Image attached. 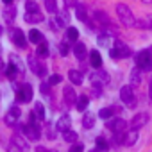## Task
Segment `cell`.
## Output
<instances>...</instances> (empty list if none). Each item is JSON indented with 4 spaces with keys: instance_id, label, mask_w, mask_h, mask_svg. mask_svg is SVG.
Here are the masks:
<instances>
[{
    "instance_id": "cell-10",
    "label": "cell",
    "mask_w": 152,
    "mask_h": 152,
    "mask_svg": "<svg viewBox=\"0 0 152 152\" xmlns=\"http://www.w3.org/2000/svg\"><path fill=\"white\" fill-rule=\"evenodd\" d=\"M20 115H22L20 107H18V106H13V107L9 109V113L6 115V118H4V120H6V124H7V125H13V124L20 118Z\"/></svg>"
},
{
    "instance_id": "cell-32",
    "label": "cell",
    "mask_w": 152,
    "mask_h": 152,
    "mask_svg": "<svg viewBox=\"0 0 152 152\" xmlns=\"http://www.w3.org/2000/svg\"><path fill=\"white\" fill-rule=\"evenodd\" d=\"M45 7L48 13H57V0H45Z\"/></svg>"
},
{
    "instance_id": "cell-12",
    "label": "cell",
    "mask_w": 152,
    "mask_h": 152,
    "mask_svg": "<svg viewBox=\"0 0 152 152\" xmlns=\"http://www.w3.org/2000/svg\"><path fill=\"white\" fill-rule=\"evenodd\" d=\"M107 125H109V129H111V131H115V132H124V131L127 129V124H125L122 118H116V120L109 122Z\"/></svg>"
},
{
    "instance_id": "cell-41",
    "label": "cell",
    "mask_w": 152,
    "mask_h": 152,
    "mask_svg": "<svg viewBox=\"0 0 152 152\" xmlns=\"http://www.w3.org/2000/svg\"><path fill=\"white\" fill-rule=\"evenodd\" d=\"M84 150V147L81 145V143H77V145H73L72 148H70V152H83Z\"/></svg>"
},
{
    "instance_id": "cell-45",
    "label": "cell",
    "mask_w": 152,
    "mask_h": 152,
    "mask_svg": "<svg viewBox=\"0 0 152 152\" xmlns=\"http://www.w3.org/2000/svg\"><path fill=\"white\" fill-rule=\"evenodd\" d=\"M4 2H6V4H11V2H15V0H4Z\"/></svg>"
},
{
    "instance_id": "cell-40",
    "label": "cell",
    "mask_w": 152,
    "mask_h": 152,
    "mask_svg": "<svg viewBox=\"0 0 152 152\" xmlns=\"http://www.w3.org/2000/svg\"><path fill=\"white\" fill-rule=\"evenodd\" d=\"M16 72H18V70H16V66H15V64L7 68V75H9L11 79H15V77H16Z\"/></svg>"
},
{
    "instance_id": "cell-28",
    "label": "cell",
    "mask_w": 152,
    "mask_h": 152,
    "mask_svg": "<svg viewBox=\"0 0 152 152\" xmlns=\"http://www.w3.org/2000/svg\"><path fill=\"white\" fill-rule=\"evenodd\" d=\"M136 140H138V132H136V129H131V132L125 136L124 143H125V145H134V143H136Z\"/></svg>"
},
{
    "instance_id": "cell-27",
    "label": "cell",
    "mask_w": 152,
    "mask_h": 152,
    "mask_svg": "<svg viewBox=\"0 0 152 152\" xmlns=\"http://www.w3.org/2000/svg\"><path fill=\"white\" fill-rule=\"evenodd\" d=\"M75 16H77L81 22H86L88 20V11L84 6H77V9H75Z\"/></svg>"
},
{
    "instance_id": "cell-20",
    "label": "cell",
    "mask_w": 152,
    "mask_h": 152,
    "mask_svg": "<svg viewBox=\"0 0 152 152\" xmlns=\"http://www.w3.org/2000/svg\"><path fill=\"white\" fill-rule=\"evenodd\" d=\"M56 129L57 131H66V129H70V118L64 115V116H61L59 120H57V124H56Z\"/></svg>"
},
{
    "instance_id": "cell-39",
    "label": "cell",
    "mask_w": 152,
    "mask_h": 152,
    "mask_svg": "<svg viewBox=\"0 0 152 152\" xmlns=\"http://www.w3.org/2000/svg\"><path fill=\"white\" fill-rule=\"evenodd\" d=\"M64 6H66V9H70V7H77L79 2H77V0H64Z\"/></svg>"
},
{
    "instance_id": "cell-33",
    "label": "cell",
    "mask_w": 152,
    "mask_h": 152,
    "mask_svg": "<svg viewBox=\"0 0 152 152\" xmlns=\"http://www.w3.org/2000/svg\"><path fill=\"white\" fill-rule=\"evenodd\" d=\"M97 41H99L100 47H109V45H111V38H109V34H100Z\"/></svg>"
},
{
    "instance_id": "cell-8",
    "label": "cell",
    "mask_w": 152,
    "mask_h": 152,
    "mask_svg": "<svg viewBox=\"0 0 152 152\" xmlns=\"http://www.w3.org/2000/svg\"><path fill=\"white\" fill-rule=\"evenodd\" d=\"M29 68H31L36 75H39V77H45V75H47L45 66H41V64H39V61H38L36 57H29Z\"/></svg>"
},
{
    "instance_id": "cell-22",
    "label": "cell",
    "mask_w": 152,
    "mask_h": 152,
    "mask_svg": "<svg viewBox=\"0 0 152 152\" xmlns=\"http://www.w3.org/2000/svg\"><path fill=\"white\" fill-rule=\"evenodd\" d=\"M15 18H16V9L15 7H6L4 9V20L7 23H11V22H15Z\"/></svg>"
},
{
    "instance_id": "cell-30",
    "label": "cell",
    "mask_w": 152,
    "mask_h": 152,
    "mask_svg": "<svg viewBox=\"0 0 152 152\" xmlns=\"http://www.w3.org/2000/svg\"><path fill=\"white\" fill-rule=\"evenodd\" d=\"M56 124H47L45 125V134H47V138L48 140H54V136H56Z\"/></svg>"
},
{
    "instance_id": "cell-1",
    "label": "cell",
    "mask_w": 152,
    "mask_h": 152,
    "mask_svg": "<svg viewBox=\"0 0 152 152\" xmlns=\"http://www.w3.org/2000/svg\"><path fill=\"white\" fill-rule=\"evenodd\" d=\"M116 15H118L120 22H122L125 27H134V25H136V18H134L132 11L129 9V6H125V4H116Z\"/></svg>"
},
{
    "instance_id": "cell-42",
    "label": "cell",
    "mask_w": 152,
    "mask_h": 152,
    "mask_svg": "<svg viewBox=\"0 0 152 152\" xmlns=\"http://www.w3.org/2000/svg\"><path fill=\"white\" fill-rule=\"evenodd\" d=\"M102 95V88L100 86H93V97H100Z\"/></svg>"
},
{
    "instance_id": "cell-26",
    "label": "cell",
    "mask_w": 152,
    "mask_h": 152,
    "mask_svg": "<svg viewBox=\"0 0 152 152\" xmlns=\"http://www.w3.org/2000/svg\"><path fill=\"white\" fill-rule=\"evenodd\" d=\"M41 39H43V36H41V32H39L38 29L29 31V41H32V43H41Z\"/></svg>"
},
{
    "instance_id": "cell-37",
    "label": "cell",
    "mask_w": 152,
    "mask_h": 152,
    "mask_svg": "<svg viewBox=\"0 0 152 152\" xmlns=\"http://www.w3.org/2000/svg\"><path fill=\"white\" fill-rule=\"evenodd\" d=\"M97 147H99L100 150H107V141H106V138L99 136V138H97Z\"/></svg>"
},
{
    "instance_id": "cell-38",
    "label": "cell",
    "mask_w": 152,
    "mask_h": 152,
    "mask_svg": "<svg viewBox=\"0 0 152 152\" xmlns=\"http://www.w3.org/2000/svg\"><path fill=\"white\" fill-rule=\"evenodd\" d=\"M39 91H41L43 95H50V84H48V81L41 83V86H39Z\"/></svg>"
},
{
    "instance_id": "cell-25",
    "label": "cell",
    "mask_w": 152,
    "mask_h": 152,
    "mask_svg": "<svg viewBox=\"0 0 152 152\" xmlns=\"http://www.w3.org/2000/svg\"><path fill=\"white\" fill-rule=\"evenodd\" d=\"M93 125H95V116H93L91 113H86L84 118H83V127H84V129H91Z\"/></svg>"
},
{
    "instance_id": "cell-24",
    "label": "cell",
    "mask_w": 152,
    "mask_h": 152,
    "mask_svg": "<svg viewBox=\"0 0 152 152\" xmlns=\"http://www.w3.org/2000/svg\"><path fill=\"white\" fill-rule=\"evenodd\" d=\"M77 38H79V31L75 29V27H68L66 29V41H77Z\"/></svg>"
},
{
    "instance_id": "cell-3",
    "label": "cell",
    "mask_w": 152,
    "mask_h": 152,
    "mask_svg": "<svg viewBox=\"0 0 152 152\" xmlns=\"http://www.w3.org/2000/svg\"><path fill=\"white\" fill-rule=\"evenodd\" d=\"M136 66L140 70H150L152 68V54H150V50H141L136 56Z\"/></svg>"
},
{
    "instance_id": "cell-35",
    "label": "cell",
    "mask_w": 152,
    "mask_h": 152,
    "mask_svg": "<svg viewBox=\"0 0 152 152\" xmlns=\"http://www.w3.org/2000/svg\"><path fill=\"white\" fill-rule=\"evenodd\" d=\"M63 79H61V75L59 73H54V75H50V77H48V84L50 86H56V84H59Z\"/></svg>"
},
{
    "instance_id": "cell-11",
    "label": "cell",
    "mask_w": 152,
    "mask_h": 152,
    "mask_svg": "<svg viewBox=\"0 0 152 152\" xmlns=\"http://www.w3.org/2000/svg\"><path fill=\"white\" fill-rule=\"evenodd\" d=\"M11 36H13V43H15V45H18L20 48H23V47L27 45V41H25V34H23V31H22V29H15Z\"/></svg>"
},
{
    "instance_id": "cell-15",
    "label": "cell",
    "mask_w": 152,
    "mask_h": 152,
    "mask_svg": "<svg viewBox=\"0 0 152 152\" xmlns=\"http://www.w3.org/2000/svg\"><path fill=\"white\" fill-rule=\"evenodd\" d=\"M88 104H90V99H88V95H81V97H77L75 107H77V111L84 113V111H86V107H88Z\"/></svg>"
},
{
    "instance_id": "cell-43",
    "label": "cell",
    "mask_w": 152,
    "mask_h": 152,
    "mask_svg": "<svg viewBox=\"0 0 152 152\" xmlns=\"http://www.w3.org/2000/svg\"><path fill=\"white\" fill-rule=\"evenodd\" d=\"M36 152H50V150H47L45 147H38V148H36Z\"/></svg>"
},
{
    "instance_id": "cell-29",
    "label": "cell",
    "mask_w": 152,
    "mask_h": 152,
    "mask_svg": "<svg viewBox=\"0 0 152 152\" xmlns=\"http://www.w3.org/2000/svg\"><path fill=\"white\" fill-rule=\"evenodd\" d=\"M131 83H132L134 86H138V84L141 83V73H140V68H134V70L131 72Z\"/></svg>"
},
{
    "instance_id": "cell-5",
    "label": "cell",
    "mask_w": 152,
    "mask_h": 152,
    "mask_svg": "<svg viewBox=\"0 0 152 152\" xmlns=\"http://www.w3.org/2000/svg\"><path fill=\"white\" fill-rule=\"evenodd\" d=\"M120 99H122L124 104L132 106V104H134V91H132V86H122V90H120Z\"/></svg>"
},
{
    "instance_id": "cell-23",
    "label": "cell",
    "mask_w": 152,
    "mask_h": 152,
    "mask_svg": "<svg viewBox=\"0 0 152 152\" xmlns=\"http://www.w3.org/2000/svg\"><path fill=\"white\" fill-rule=\"evenodd\" d=\"M93 16H95V22H97V23H100V25H104V27H106V25H109V18H107V15H106V13L97 11Z\"/></svg>"
},
{
    "instance_id": "cell-36",
    "label": "cell",
    "mask_w": 152,
    "mask_h": 152,
    "mask_svg": "<svg viewBox=\"0 0 152 152\" xmlns=\"http://www.w3.org/2000/svg\"><path fill=\"white\" fill-rule=\"evenodd\" d=\"M68 52H70V47H68V43H66V41L59 43V54H61V56H68Z\"/></svg>"
},
{
    "instance_id": "cell-18",
    "label": "cell",
    "mask_w": 152,
    "mask_h": 152,
    "mask_svg": "<svg viewBox=\"0 0 152 152\" xmlns=\"http://www.w3.org/2000/svg\"><path fill=\"white\" fill-rule=\"evenodd\" d=\"M32 115H34L36 120H43V118H45V107H43L41 102H36V104H34V111H32Z\"/></svg>"
},
{
    "instance_id": "cell-31",
    "label": "cell",
    "mask_w": 152,
    "mask_h": 152,
    "mask_svg": "<svg viewBox=\"0 0 152 152\" xmlns=\"http://www.w3.org/2000/svg\"><path fill=\"white\" fill-rule=\"evenodd\" d=\"M36 52H38L39 57H47V56H48V45H47L45 41H43V43H38V50H36Z\"/></svg>"
},
{
    "instance_id": "cell-44",
    "label": "cell",
    "mask_w": 152,
    "mask_h": 152,
    "mask_svg": "<svg viewBox=\"0 0 152 152\" xmlns=\"http://www.w3.org/2000/svg\"><path fill=\"white\" fill-rule=\"evenodd\" d=\"M148 93H150V99H152V79H150V86H148Z\"/></svg>"
},
{
    "instance_id": "cell-21",
    "label": "cell",
    "mask_w": 152,
    "mask_h": 152,
    "mask_svg": "<svg viewBox=\"0 0 152 152\" xmlns=\"http://www.w3.org/2000/svg\"><path fill=\"white\" fill-rule=\"evenodd\" d=\"M63 138H64V141H68V143H75L79 136H77V132H75V131L66 129V131H63Z\"/></svg>"
},
{
    "instance_id": "cell-46",
    "label": "cell",
    "mask_w": 152,
    "mask_h": 152,
    "mask_svg": "<svg viewBox=\"0 0 152 152\" xmlns=\"http://www.w3.org/2000/svg\"><path fill=\"white\" fill-rule=\"evenodd\" d=\"M2 32H4V29H2V27H0V34H2Z\"/></svg>"
},
{
    "instance_id": "cell-14",
    "label": "cell",
    "mask_w": 152,
    "mask_h": 152,
    "mask_svg": "<svg viewBox=\"0 0 152 152\" xmlns=\"http://www.w3.org/2000/svg\"><path fill=\"white\" fill-rule=\"evenodd\" d=\"M68 79L72 81V84L79 86V84H83V73L79 70H70L68 72Z\"/></svg>"
},
{
    "instance_id": "cell-9",
    "label": "cell",
    "mask_w": 152,
    "mask_h": 152,
    "mask_svg": "<svg viewBox=\"0 0 152 152\" xmlns=\"http://www.w3.org/2000/svg\"><path fill=\"white\" fill-rule=\"evenodd\" d=\"M63 95H64V104H66V106H72V104L77 102V93L73 91V88H72V86H64Z\"/></svg>"
},
{
    "instance_id": "cell-19",
    "label": "cell",
    "mask_w": 152,
    "mask_h": 152,
    "mask_svg": "<svg viewBox=\"0 0 152 152\" xmlns=\"http://www.w3.org/2000/svg\"><path fill=\"white\" fill-rule=\"evenodd\" d=\"M115 111H118V107H102V109L99 111V116L104 118V120H109V118L115 115Z\"/></svg>"
},
{
    "instance_id": "cell-4",
    "label": "cell",
    "mask_w": 152,
    "mask_h": 152,
    "mask_svg": "<svg viewBox=\"0 0 152 152\" xmlns=\"http://www.w3.org/2000/svg\"><path fill=\"white\" fill-rule=\"evenodd\" d=\"M16 99H18V102H29L32 99V88L29 84L16 86Z\"/></svg>"
},
{
    "instance_id": "cell-17",
    "label": "cell",
    "mask_w": 152,
    "mask_h": 152,
    "mask_svg": "<svg viewBox=\"0 0 152 152\" xmlns=\"http://www.w3.org/2000/svg\"><path fill=\"white\" fill-rule=\"evenodd\" d=\"M25 22L27 23H38V22H43V15L39 11L36 13H25Z\"/></svg>"
},
{
    "instance_id": "cell-16",
    "label": "cell",
    "mask_w": 152,
    "mask_h": 152,
    "mask_svg": "<svg viewBox=\"0 0 152 152\" xmlns=\"http://www.w3.org/2000/svg\"><path fill=\"white\" fill-rule=\"evenodd\" d=\"M73 54H75V57L77 59H84L86 57V45L84 43H75L73 45Z\"/></svg>"
},
{
    "instance_id": "cell-6",
    "label": "cell",
    "mask_w": 152,
    "mask_h": 152,
    "mask_svg": "<svg viewBox=\"0 0 152 152\" xmlns=\"http://www.w3.org/2000/svg\"><path fill=\"white\" fill-rule=\"evenodd\" d=\"M147 122H148V115H147V113H138V115H134V116H132V120H131L129 127L138 131V129H140V127H143Z\"/></svg>"
},
{
    "instance_id": "cell-13",
    "label": "cell",
    "mask_w": 152,
    "mask_h": 152,
    "mask_svg": "<svg viewBox=\"0 0 152 152\" xmlns=\"http://www.w3.org/2000/svg\"><path fill=\"white\" fill-rule=\"evenodd\" d=\"M90 63H91V66L93 68H100L102 66V56H100V52H97V50H91L90 52Z\"/></svg>"
},
{
    "instance_id": "cell-47",
    "label": "cell",
    "mask_w": 152,
    "mask_h": 152,
    "mask_svg": "<svg viewBox=\"0 0 152 152\" xmlns=\"http://www.w3.org/2000/svg\"><path fill=\"white\" fill-rule=\"evenodd\" d=\"M90 152H99V150H95V148H93V150H90Z\"/></svg>"
},
{
    "instance_id": "cell-7",
    "label": "cell",
    "mask_w": 152,
    "mask_h": 152,
    "mask_svg": "<svg viewBox=\"0 0 152 152\" xmlns=\"http://www.w3.org/2000/svg\"><path fill=\"white\" fill-rule=\"evenodd\" d=\"M13 145H15V147H16L18 150L25 152V150L29 148V140H27V138H23L22 134L15 132V134H13Z\"/></svg>"
},
{
    "instance_id": "cell-34",
    "label": "cell",
    "mask_w": 152,
    "mask_h": 152,
    "mask_svg": "<svg viewBox=\"0 0 152 152\" xmlns=\"http://www.w3.org/2000/svg\"><path fill=\"white\" fill-rule=\"evenodd\" d=\"M25 9H27V13H36V11H39V9H38V4H36V2H32V0H27Z\"/></svg>"
},
{
    "instance_id": "cell-2",
    "label": "cell",
    "mask_w": 152,
    "mask_h": 152,
    "mask_svg": "<svg viewBox=\"0 0 152 152\" xmlns=\"http://www.w3.org/2000/svg\"><path fill=\"white\" fill-rule=\"evenodd\" d=\"M34 115H31V118H29V122H27V125H23L22 127V131H23V134L27 136V140H31V141H38L39 138H41V131H39V127H38V124H34Z\"/></svg>"
}]
</instances>
